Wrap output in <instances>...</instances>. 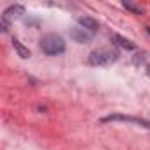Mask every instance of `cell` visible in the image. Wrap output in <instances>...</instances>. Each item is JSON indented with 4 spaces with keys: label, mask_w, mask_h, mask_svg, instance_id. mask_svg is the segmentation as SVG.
Returning a JSON list of instances; mask_svg holds the SVG:
<instances>
[{
    "label": "cell",
    "mask_w": 150,
    "mask_h": 150,
    "mask_svg": "<svg viewBox=\"0 0 150 150\" xmlns=\"http://www.w3.org/2000/svg\"><path fill=\"white\" fill-rule=\"evenodd\" d=\"M41 50L46 55H60L65 51V42L58 34H46L41 39Z\"/></svg>",
    "instance_id": "cell-1"
},
{
    "label": "cell",
    "mask_w": 150,
    "mask_h": 150,
    "mask_svg": "<svg viewBox=\"0 0 150 150\" xmlns=\"http://www.w3.org/2000/svg\"><path fill=\"white\" fill-rule=\"evenodd\" d=\"M118 58V53L113 50H96L88 55V64L92 65H110Z\"/></svg>",
    "instance_id": "cell-2"
},
{
    "label": "cell",
    "mask_w": 150,
    "mask_h": 150,
    "mask_svg": "<svg viewBox=\"0 0 150 150\" xmlns=\"http://www.w3.org/2000/svg\"><path fill=\"white\" fill-rule=\"evenodd\" d=\"M23 14H25V7H23V6H20V4H16V6H9V7L4 11V14H2V23H0V27H2V32H7L11 21L21 18Z\"/></svg>",
    "instance_id": "cell-3"
},
{
    "label": "cell",
    "mask_w": 150,
    "mask_h": 150,
    "mask_svg": "<svg viewBox=\"0 0 150 150\" xmlns=\"http://www.w3.org/2000/svg\"><path fill=\"white\" fill-rule=\"evenodd\" d=\"M103 122H129V124H136V125L150 129V122L143 118H136V117H127V115H110V117H104Z\"/></svg>",
    "instance_id": "cell-4"
},
{
    "label": "cell",
    "mask_w": 150,
    "mask_h": 150,
    "mask_svg": "<svg viewBox=\"0 0 150 150\" xmlns=\"http://www.w3.org/2000/svg\"><path fill=\"white\" fill-rule=\"evenodd\" d=\"M94 37V32H90V30H87V28H83V27H74L72 30H71V39H74L76 42H80V44H83V42H88L90 39Z\"/></svg>",
    "instance_id": "cell-5"
},
{
    "label": "cell",
    "mask_w": 150,
    "mask_h": 150,
    "mask_svg": "<svg viewBox=\"0 0 150 150\" xmlns=\"http://www.w3.org/2000/svg\"><path fill=\"white\" fill-rule=\"evenodd\" d=\"M78 25L80 27H83V28H87V30H90V32H97V28H99V23L94 20V18H90V16H81V18H78Z\"/></svg>",
    "instance_id": "cell-6"
},
{
    "label": "cell",
    "mask_w": 150,
    "mask_h": 150,
    "mask_svg": "<svg viewBox=\"0 0 150 150\" xmlns=\"http://www.w3.org/2000/svg\"><path fill=\"white\" fill-rule=\"evenodd\" d=\"M13 46H14V50H16V53L21 57V58H28L30 57V51H28V48H25L18 39H13Z\"/></svg>",
    "instance_id": "cell-7"
},
{
    "label": "cell",
    "mask_w": 150,
    "mask_h": 150,
    "mask_svg": "<svg viewBox=\"0 0 150 150\" xmlns=\"http://www.w3.org/2000/svg\"><path fill=\"white\" fill-rule=\"evenodd\" d=\"M113 41H115L117 44H120L122 48H125V50H134V48H136V46H134V44H132L131 41H127V39H124L122 35H115V37H113Z\"/></svg>",
    "instance_id": "cell-8"
},
{
    "label": "cell",
    "mask_w": 150,
    "mask_h": 150,
    "mask_svg": "<svg viewBox=\"0 0 150 150\" xmlns=\"http://www.w3.org/2000/svg\"><path fill=\"white\" fill-rule=\"evenodd\" d=\"M125 9H129V11H132V13H136V14H143V9L139 7V6H134V4H131V2H124L122 4Z\"/></svg>",
    "instance_id": "cell-9"
},
{
    "label": "cell",
    "mask_w": 150,
    "mask_h": 150,
    "mask_svg": "<svg viewBox=\"0 0 150 150\" xmlns=\"http://www.w3.org/2000/svg\"><path fill=\"white\" fill-rule=\"evenodd\" d=\"M146 30H148V34H150V27H148V28H146Z\"/></svg>",
    "instance_id": "cell-10"
},
{
    "label": "cell",
    "mask_w": 150,
    "mask_h": 150,
    "mask_svg": "<svg viewBox=\"0 0 150 150\" xmlns=\"http://www.w3.org/2000/svg\"><path fill=\"white\" fill-rule=\"evenodd\" d=\"M148 74H150V67H148Z\"/></svg>",
    "instance_id": "cell-11"
}]
</instances>
